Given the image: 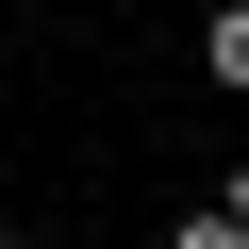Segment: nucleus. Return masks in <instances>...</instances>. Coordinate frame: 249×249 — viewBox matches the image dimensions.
<instances>
[{
    "label": "nucleus",
    "instance_id": "obj_2",
    "mask_svg": "<svg viewBox=\"0 0 249 249\" xmlns=\"http://www.w3.org/2000/svg\"><path fill=\"white\" fill-rule=\"evenodd\" d=\"M166 249H249V232H232V216L199 199V216H166Z\"/></svg>",
    "mask_w": 249,
    "mask_h": 249
},
{
    "label": "nucleus",
    "instance_id": "obj_3",
    "mask_svg": "<svg viewBox=\"0 0 249 249\" xmlns=\"http://www.w3.org/2000/svg\"><path fill=\"white\" fill-rule=\"evenodd\" d=\"M216 216H232V232H249V150H232V183H216Z\"/></svg>",
    "mask_w": 249,
    "mask_h": 249
},
{
    "label": "nucleus",
    "instance_id": "obj_4",
    "mask_svg": "<svg viewBox=\"0 0 249 249\" xmlns=\"http://www.w3.org/2000/svg\"><path fill=\"white\" fill-rule=\"evenodd\" d=\"M0 249H34V232H0Z\"/></svg>",
    "mask_w": 249,
    "mask_h": 249
},
{
    "label": "nucleus",
    "instance_id": "obj_1",
    "mask_svg": "<svg viewBox=\"0 0 249 249\" xmlns=\"http://www.w3.org/2000/svg\"><path fill=\"white\" fill-rule=\"evenodd\" d=\"M199 83H216V100H249V0H216V17H199Z\"/></svg>",
    "mask_w": 249,
    "mask_h": 249
}]
</instances>
